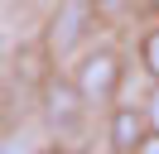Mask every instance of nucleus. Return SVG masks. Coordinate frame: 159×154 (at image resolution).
<instances>
[{
  "instance_id": "obj_1",
  "label": "nucleus",
  "mask_w": 159,
  "mask_h": 154,
  "mask_svg": "<svg viewBox=\"0 0 159 154\" xmlns=\"http://www.w3.org/2000/svg\"><path fill=\"white\" fill-rule=\"evenodd\" d=\"M92 24H97V0H58V10L48 19V53L53 58L77 53V43L92 34Z\"/></svg>"
},
{
  "instance_id": "obj_2",
  "label": "nucleus",
  "mask_w": 159,
  "mask_h": 154,
  "mask_svg": "<svg viewBox=\"0 0 159 154\" xmlns=\"http://www.w3.org/2000/svg\"><path fill=\"white\" fill-rule=\"evenodd\" d=\"M72 87L82 92V101H111L120 87V53L116 48H97V53H87L77 63V72H72Z\"/></svg>"
},
{
  "instance_id": "obj_3",
  "label": "nucleus",
  "mask_w": 159,
  "mask_h": 154,
  "mask_svg": "<svg viewBox=\"0 0 159 154\" xmlns=\"http://www.w3.org/2000/svg\"><path fill=\"white\" fill-rule=\"evenodd\" d=\"M82 92L77 87H63V82H53L48 87V96H43V116H48V125H58V130H72V125L82 120Z\"/></svg>"
},
{
  "instance_id": "obj_4",
  "label": "nucleus",
  "mask_w": 159,
  "mask_h": 154,
  "mask_svg": "<svg viewBox=\"0 0 159 154\" xmlns=\"http://www.w3.org/2000/svg\"><path fill=\"white\" fill-rule=\"evenodd\" d=\"M145 130H149V120H145L140 106H116L111 111V144H116V154H130L145 140Z\"/></svg>"
},
{
  "instance_id": "obj_5",
  "label": "nucleus",
  "mask_w": 159,
  "mask_h": 154,
  "mask_svg": "<svg viewBox=\"0 0 159 154\" xmlns=\"http://www.w3.org/2000/svg\"><path fill=\"white\" fill-rule=\"evenodd\" d=\"M140 58H145V72L159 82V24L145 29V38H140Z\"/></svg>"
},
{
  "instance_id": "obj_6",
  "label": "nucleus",
  "mask_w": 159,
  "mask_h": 154,
  "mask_svg": "<svg viewBox=\"0 0 159 154\" xmlns=\"http://www.w3.org/2000/svg\"><path fill=\"white\" fill-rule=\"evenodd\" d=\"M130 154H159V130H145V140H140Z\"/></svg>"
},
{
  "instance_id": "obj_7",
  "label": "nucleus",
  "mask_w": 159,
  "mask_h": 154,
  "mask_svg": "<svg viewBox=\"0 0 159 154\" xmlns=\"http://www.w3.org/2000/svg\"><path fill=\"white\" fill-rule=\"evenodd\" d=\"M154 130H159V92H154Z\"/></svg>"
},
{
  "instance_id": "obj_8",
  "label": "nucleus",
  "mask_w": 159,
  "mask_h": 154,
  "mask_svg": "<svg viewBox=\"0 0 159 154\" xmlns=\"http://www.w3.org/2000/svg\"><path fill=\"white\" fill-rule=\"evenodd\" d=\"M39 154H63V149H58V144H53V149H39Z\"/></svg>"
},
{
  "instance_id": "obj_9",
  "label": "nucleus",
  "mask_w": 159,
  "mask_h": 154,
  "mask_svg": "<svg viewBox=\"0 0 159 154\" xmlns=\"http://www.w3.org/2000/svg\"><path fill=\"white\" fill-rule=\"evenodd\" d=\"M149 10H154V15H159V0H149Z\"/></svg>"
}]
</instances>
